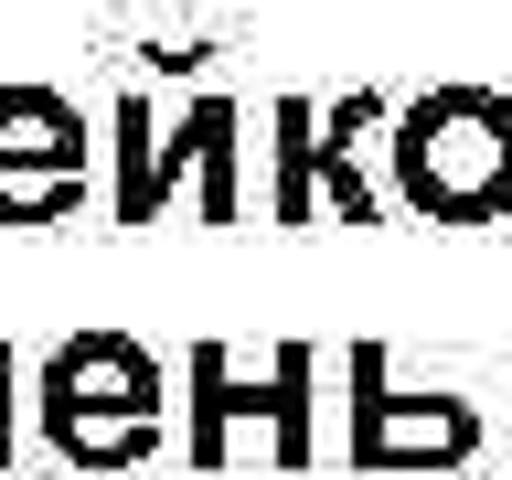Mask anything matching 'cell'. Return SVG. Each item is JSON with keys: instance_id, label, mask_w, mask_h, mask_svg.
Segmentation results:
<instances>
[{"instance_id": "1", "label": "cell", "mask_w": 512, "mask_h": 480, "mask_svg": "<svg viewBox=\"0 0 512 480\" xmlns=\"http://www.w3.org/2000/svg\"><path fill=\"white\" fill-rule=\"evenodd\" d=\"M32 416H43V448H54L64 470L118 480V470H150L160 438H171V374L128 331H75V342L43 352Z\"/></svg>"}, {"instance_id": "2", "label": "cell", "mask_w": 512, "mask_h": 480, "mask_svg": "<svg viewBox=\"0 0 512 480\" xmlns=\"http://www.w3.org/2000/svg\"><path fill=\"white\" fill-rule=\"evenodd\" d=\"M395 203L427 224H502L512 214V96L502 86H427L384 128Z\"/></svg>"}, {"instance_id": "3", "label": "cell", "mask_w": 512, "mask_h": 480, "mask_svg": "<svg viewBox=\"0 0 512 480\" xmlns=\"http://www.w3.org/2000/svg\"><path fill=\"white\" fill-rule=\"evenodd\" d=\"M182 470L192 480H224L235 470V448H267V470L278 480H299L320 459L310 448V384H320V352L310 342H278L267 352V374H246L224 342H192L182 352Z\"/></svg>"}, {"instance_id": "4", "label": "cell", "mask_w": 512, "mask_h": 480, "mask_svg": "<svg viewBox=\"0 0 512 480\" xmlns=\"http://www.w3.org/2000/svg\"><path fill=\"white\" fill-rule=\"evenodd\" d=\"M342 470L352 480H448L480 459V406L470 395H406L395 384V352L384 342H352L342 352Z\"/></svg>"}, {"instance_id": "5", "label": "cell", "mask_w": 512, "mask_h": 480, "mask_svg": "<svg viewBox=\"0 0 512 480\" xmlns=\"http://www.w3.org/2000/svg\"><path fill=\"white\" fill-rule=\"evenodd\" d=\"M86 118L54 86H0V224H64L86 203Z\"/></svg>"}, {"instance_id": "6", "label": "cell", "mask_w": 512, "mask_h": 480, "mask_svg": "<svg viewBox=\"0 0 512 480\" xmlns=\"http://www.w3.org/2000/svg\"><path fill=\"white\" fill-rule=\"evenodd\" d=\"M235 96H192L182 118L150 139V224L171 214V192H192L203 224H246V139H235Z\"/></svg>"}, {"instance_id": "7", "label": "cell", "mask_w": 512, "mask_h": 480, "mask_svg": "<svg viewBox=\"0 0 512 480\" xmlns=\"http://www.w3.org/2000/svg\"><path fill=\"white\" fill-rule=\"evenodd\" d=\"M363 128H395V107H384L374 86H352L342 107H320V203H331L342 224H384V192L363 182V160H352Z\"/></svg>"}, {"instance_id": "8", "label": "cell", "mask_w": 512, "mask_h": 480, "mask_svg": "<svg viewBox=\"0 0 512 480\" xmlns=\"http://www.w3.org/2000/svg\"><path fill=\"white\" fill-rule=\"evenodd\" d=\"M320 214V107L278 96L267 107V224H310Z\"/></svg>"}, {"instance_id": "9", "label": "cell", "mask_w": 512, "mask_h": 480, "mask_svg": "<svg viewBox=\"0 0 512 480\" xmlns=\"http://www.w3.org/2000/svg\"><path fill=\"white\" fill-rule=\"evenodd\" d=\"M150 139H160V118H150V96L128 86L118 107H107V160H118V171H107V214L118 224H150Z\"/></svg>"}, {"instance_id": "10", "label": "cell", "mask_w": 512, "mask_h": 480, "mask_svg": "<svg viewBox=\"0 0 512 480\" xmlns=\"http://www.w3.org/2000/svg\"><path fill=\"white\" fill-rule=\"evenodd\" d=\"M11 448H22V352L0 342V480H11Z\"/></svg>"}]
</instances>
